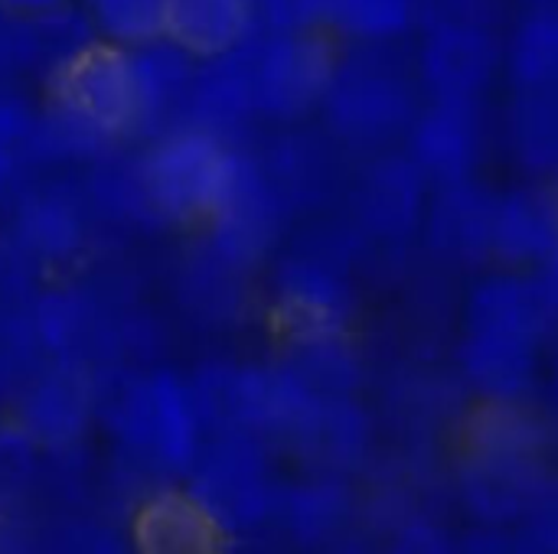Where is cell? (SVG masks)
<instances>
[{
	"label": "cell",
	"instance_id": "1",
	"mask_svg": "<svg viewBox=\"0 0 558 554\" xmlns=\"http://www.w3.org/2000/svg\"><path fill=\"white\" fill-rule=\"evenodd\" d=\"M203 411L196 392L173 376H154L131 385L111 408V434L121 454L163 487L186 480L203 451Z\"/></svg>",
	"mask_w": 558,
	"mask_h": 554
},
{
	"label": "cell",
	"instance_id": "2",
	"mask_svg": "<svg viewBox=\"0 0 558 554\" xmlns=\"http://www.w3.org/2000/svg\"><path fill=\"white\" fill-rule=\"evenodd\" d=\"M320 108L337 137L376 147L405 134L422 104L412 75L383 46H360L337 59Z\"/></svg>",
	"mask_w": 558,
	"mask_h": 554
},
{
	"label": "cell",
	"instance_id": "3",
	"mask_svg": "<svg viewBox=\"0 0 558 554\" xmlns=\"http://www.w3.org/2000/svg\"><path fill=\"white\" fill-rule=\"evenodd\" d=\"M186 493L235 539L275 519L281 487L275 483L265 441L245 431H219L203 444L186 473Z\"/></svg>",
	"mask_w": 558,
	"mask_h": 554
},
{
	"label": "cell",
	"instance_id": "4",
	"mask_svg": "<svg viewBox=\"0 0 558 554\" xmlns=\"http://www.w3.org/2000/svg\"><path fill=\"white\" fill-rule=\"evenodd\" d=\"M239 160L242 157L232 153L216 131L186 127L150 150L144 163V186L163 216L183 222L213 219L235 180Z\"/></svg>",
	"mask_w": 558,
	"mask_h": 554
},
{
	"label": "cell",
	"instance_id": "5",
	"mask_svg": "<svg viewBox=\"0 0 558 554\" xmlns=\"http://www.w3.org/2000/svg\"><path fill=\"white\" fill-rule=\"evenodd\" d=\"M248 56L255 108L268 118H298L320 104L340 59L327 29L252 33Z\"/></svg>",
	"mask_w": 558,
	"mask_h": 554
},
{
	"label": "cell",
	"instance_id": "6",
	"mask_svg": "<svg viewBox=\"0 0 558 554\" xmlns=\"http://www.w3.org/2000/svg\"><path fill=\"white\" fill-rule=\"evenodd\" d=\"M271 310L291 343L347 336L356 297L340 264L324 255H294L275 274Z\"/></svg>",
	"mask_w": 558,
	"mask_h": 554
},
{
	"label": "cell",
	"instance_id": "7",
	"mask_svg": "<svg viewBox=\"0 0 558 554\" xmlns=\"http://www.w3.org/2000/svg\"><path fill=\"white\" fill-rule=\"evenodd\" d=\"M56 95L65 111L98 131H121L144 111L134 56L114 42L72 52L56 75Z\"/></svg>",
	"mask_w": 558,
	"mask_h": 554
},
{
	"label": "cell",
	"instance_id": "8",
	"mask_svg": "<svg viewBox=\"0 0 558 554\" xmlns=\"http://www.w3.org/2000/svg\"><path fill=\"white\" fill-rule=\"evenodd\" d=\"M504 72V39L494 26H432L418 49V82L428 98L481 101Z\"/></svg>",
	"mask_w": 558,
	"mask_h": 554
},
{
	"label": "cell",
	"instance_id": "9",
	"mask_svg": "<svg viewBox=\"0 0 558 554\" xmlns=\"http://www.w3.org/2000/svg\"><path fill=\"white\" fill-rule=\"evenodd\" d=\"M428 176L415 167L409 153H383L376 157L353 193V219L356 229L373 242H402L422 222L428 209Z\"/></svg>",
	"mask_w": 558,
	"mask_h": 554
},
{
	"label": "cell",
	"instance_id": "10",
	"mask_svg": "<svg viewBox=\"0 0 558 554\" xmlns=\"http://www.w3.org/2000/svg\"><path fill=\"white\" fill-rule=\"evenodd\" d=\"M409 157L432 186L471 180L484 150V121L477 101L432 98L409 124Z\"/></svg>",
	"mask_w": 558,
	"mask_h": 554
},
{
	"label": "cell",
	"instance_id": "11",
	"mask_svg": "<svg viewBox=\"0 0 558 554\" xmlns=\"http://www.w3.org/2000/svg\"><path fill=\"white\" fill-rule=\"evenodd\" d=\"M134 554H229V535L186 493V487L147 490L128 516Z\"/></svg>",
	"mask_w": 558,
	"mask_h": 554
},
{
	"label": "cell",
	"instance_id": "12",
	"mask_svg": "<svg viewBox=\"0 0 558 554\" xmlns=\"http://www.w3.org/2000/svg\"><path fill=\"white\" fill-rule=\"evenodd\" d=\"M494 216L497 196L471 176L432 193L422 229L435 255L458 264H477L494 258Z\"/></svg>",
	"mask_w": 558,
	"mask_h": 554
},
{
	"label": "cell",
	"instance_id": "13",
	"mask_svg": "<svg viewBox=\"0 0 558 554\" xmlns=\"http://www.w3.org/2000/svg\"><path fill=\"white\" fill-rule=\"evenodd\" d=\"M464 454L500 460V464H530L546 467L553 447L549 421L526 405V398H481V405L464 418Z\"/></svg>",
	"mask_w": 558,
	"mask_h": 554
},
{
	"label": "cell",
	"instance_id": "14",
	"mask_svg": "<svg viewBox=\"0 0 558 554\" xmlns=\"http://www.w3.org/2000/svg\"><path fill=\"white\" fill-rule=\"evenodd\" d=\"M539 340L494 327H468L458 366L481 398H526L539 376Z\"/></svg>",
	"mask_w": 558,
	"mask_h": 554
},
{
	"label": "cell",
	"instance_id": "15",
	"mask_svg": "<svg viewBox=\"0 0 558 554\" xmlns=\"http://www.w3.org/2000/svg\"><path fill=\"white\" fill-rule=\"evenodd\" d=\"M558 248V189L517 186L497 196L494 258L507 268H543Z\"/></svg>",
	"mask_w": 558,
	"mask_h": 554
},
{
	"label": "cell",
	"instance_id": "16",
	"mask_svg": "<svg viewBox=\"0 0 558 554\" xmlns=\"http://www.w3.org/2000/svg\"><path fill=\"white\" fill-rule=\"evenodd\" d=\"M556 323L558 310L539 274L520 268L484 278L468 300V327H494L546 343Z\"/></svg>",
	"mask_w": 558,
	"mask_h": 554
},
{
	"label": "cell",
	"instance_id": "17",
	"mask_svg": "<svg viewBox=\"0 0 558 554\" xmlns=\"http://www.w3.org/2000/svg\"><path fill=\"white\" fill-rule=\"evenodd\" d=\"M255 29V0H163L160 10V33L193 59L232 52Z\"/></svg>",
	"mask_w": 558,
	"mask_h": 554
},
{
	"label": "cell",
	"instance_id": "18",
	"mask_svg": "<svg viewBox=\"0 0 558 554\" xmlns=\"http://www.w3.org/2000/svg\"><path fill=\"white\" fill-rule=\"evenodd\" d=\"M546 480H549L546 467L500 464L468 454H461V467H458V493L464 506L487 526L520 522Z\"/></svg>",
	"mask_w": 558,
	"mask_h": 554
},
{
	"label": "cell",
	"instance_id": "19",
	"mask_svg": "<svg viewBox=\"0 0 558 554\" xmlns=\"http://www.w3.org/2000/svg\"><path fill=\"white\" fill-rule=\"evenodd\" d=\"M353 516V493L337 473H320L307 483L281 490L275 519L301 549L330 545Z\"/></svg>",
	"mask_w": 558,
	"mask_h": 554
},
{
	"label": "cell",
	"instance_id": "20",
	"mask_svg": "<svg viewBox=\"0 0 558 554\" xmlns=\"http://www.w3.org/2000/svg\"><path fill=\"white\" fill-rule=\"evenodd\" d=\"M16 421L43 451H69L92 424V395L72 376H49L26 392Z\"/></svg>",
	"mask_w": 558,
	"mask_h": 554
},
{
	"label": "cell",
	"instance_id": "21",
	"mask_svg": "<svg viewBox=\"0 0 558 554\" xmlns=\"http://www.w3.org/2000/svg\"><path fill=\"white\" fill-rule=\"evenodd\" d=\"M504 134L517 163L543 180L558 176V85L517 88L504 118Z\"/></svg>",
	"mask_w": 558,
	"mask_h": 554
},
{
	"label": "cell",
	"instance_id": "22",
	"mask_svg": "<svg viewBox=\"0 0 558 554\" xmlns=\"http://www.w3.org/2000/svg\"><path fill=\"white\" fill-rule=\"evenodd\" d=\"M373 447V418L356 402V395H337L324 398L320 415L314 428L307 431L304 444L298 447L314 464H320L327 473H347L356 470Z\"/></svg>",
	"mask_w": 558,
	"mask_h": 554
},
{
	"label": "cell",
	"instance_id": "23",
	"mask_svg": "<svg viewBox=\"0 0 558 554\" xmlns=\"http://www.w3.org/2000/svg\"><path fill=\"white\" fill-rule=\"evenodd\" d=\"M504 72L513 88L558 85V7H533L504 39Z\"/></svg>",
	"mask_w": 558,
	"mask_h": 554
},
{
	"label": "cell",
	"instance_id": "24",
	"mask_svg": "<svg viewBox=\"0 0 558 554\" xmlns=\"http://www.w3.org/2000/svg\"><path fill=\"white\" fill-rule=\"evenodd\" d=\"M418 23V0H324V29L356 46H386Z\"/></svg>",
	"mask_w": 558,
	"mask_h": 554
},
{
	"label": "cell",
	"instance_id": "25",
	"mask_svg": "<svg viewBox=\"0 0 558 554\" xmlns=\"http://www.w3.org/2000/svg\"><path fill=\"white\" fill-rule=\"evenodd\" d=\"M288 369L317 395H356L363 385V359L353 349L350 336H320L291 343Z\"/></svg>",
	"mask_w": 558,
	"mask_h": 554
},
{
	"label": "cell",
	"instance_id": "26",
	"mask_svg": "<svg viewBox=\"0 0 558 554\" xmlns=\"http://www.w3.org/2000/svg\"><path fill=\"white\" fill-rule=\"evenodd\" d=\"M39 454L43 447L20 421L0 424V516H16L36 493L43 477Z\"/></svg>",
	"mask_w": 558,
	"mask_h": 554
},
{
	"label": "cell",
	"instance_id": "27",
	"mask_svg": "<svg viewBox=\"0 0 558 554\" xmlns=\"http://www.w3.org/2000/svg\"><path fill=\"white\" fill-rule=\"evenodd\" d=\"M43 554H134L128 529H114L105 519L69 516L39 532Z\"/></svg>",
	"mask_w": 558,
	"mask_h": 554
},
{
	"label": "cell",
	"instance_id": "28",
	"mask_svg": "<svg viewBox=\"0 0 558 554\" xmlns=\"http://www.w3.org/2000/svg\"><path fill=\"white\" fill-rule=\"evenodd\" d=\"M500 0H418V23L432 26H494L500 23Z\"/></svg>",
	"mask_w": 558,
	"mask_h": 554
},
{
	"label": "cell",
	"instance_id": "29",
	"mask_svg": "<svg viewBox=\"0 0 558 554\" xmlns=\"http://www.w3.org/2000/svg\"><path fill=\"white\" fill-rule=\"evenodd\" d=\"M386 554H458L448 535L432 522H405L399 526Z\"/></svg>",
	"mask_w": 558,
	"mask_h": 554
},
{
	"label": "cell",
	"instance_id": "30",
	"mask_svg": "<svg viewBox=\"0 0 558 554\" xmlns=\"http://www.w3.org/2000/svg\"><path fill=\"white\" fill-rule=\"evenodd\" d=\"M458 554H536L523 535H510L507 526H487L484 532L471 535Z\"/></svg>",
	"mask_w": 558,
	"mask_h": 554
},
{
	"label": "cell",
	"instance_id": "31",
	"mask_svg": "<svg viewBox=\"0 0 558 554\" xmlns=\"http://www.w3.org/2000/svg\"><path fill=\"white\" fill-rule=\"evenodd\" d=\"M0 554H43V539L36 529L16 516H0Z\"/></svg>",
	"mask_w": 558,
	"mask_h": 554
},
{
	"label": "cell",
	"instance_id": "32",
	"mask_svg": "<svg viewBox=\"0 0 558 554\" xmlns=\"http://www.w3.org/2000/svg\"><path fill=\"white\" fill-rule=\"evenodd\" d=\"M62 3H65V0H0L3 10L26 13V16H33V13H49V10H56V7H62Z\"/></svg>",
	"mask_w": 558,
	"mask_h": 554
},
{
	"label": "cell",
	"instance_id": "33",
	"mask_svg": "<svg viewBox=\"0 0 558 554\" xmlns=\"http://www.w3.org/2000/svg\"><path fill=\"white\" fill-rule=\"evenodd\" d=\"M539 281H543V287H546L549 300L556 304V310H558V248H556V255L539 268Z\"/></svg>",
	"mask_w": 558,
	"mask_h": 554
},
{
	"label": "cell",
	"instance_id": "34",
	"mask_svg": "<svg viewBox=\"0 0 558 554\" xmlns=\"http://www.w3.org/2000/svg\"><path fill=\"white\" fill-rule=\"evenodd\" d=\"M330 554H369V552H366V545H360V542H343V545H337Z\"/></svg>",
	"mask_w": 558,
	"mask_h": 554
},
{
	"label": "cell",
	"instance_id": "35",
	"mask_svg": "<svg viewBox=\"0 0 558 554\" xmlns=\"http://www.w3.org/2000/svg\"><path fill=\"white\" fill-rule=\"evenodd\" d=\"M520 3H526V10H533V7H558V0H520Z\"/></svg>",
	"mask_w": 558,
	"mask_h": 554
},
{
	"label": "cell",
	"instance_id": "36",
	"mask_svg": "<svg viewBox=\"0 0 558 554\" xmlns=\"http://www.w3.org/2000/svg\"><path fill=\"white\" fill-rule=\"evenodd\" d=\"M553 395H556V405H558V362H556V376H553Z\"/></svg>",
	"mask_w": 558,
	"mask_h": 554
},
{
	"label": "cell",
	"instance_id": "37",
	"mask_svg": "<svg viewBox=\"0 0 558 554\" xmlns=\"http://www.w3.org/2000/svg\"><path fill=\"white\" fill-rule=\"evenodd\" d=\"M556 189H558V186H556Z\"/></svg>",
	"mask_w": 558,
	"mask_h": 554
}]
</instances>
